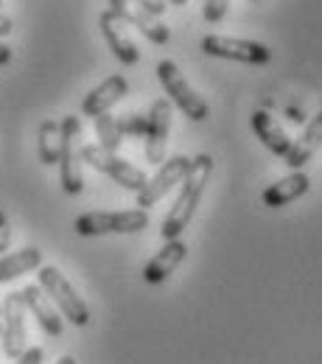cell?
<instances>
[{
    "label": "cell",
    "instance_id": "8fae6325",
    "mask_svg": "<svg viewBox=\"0 0 322 364\" xmlns=\"http://www.w3.org/2000/svg\"><path fill=\"white\" fill-rule=\"evenodd\" d=\"M149 127H146V163L160 166L166 160V146H168V132H171V101L157 98L149 109Z\"/></svg>",
    "mask_w": 322,
    "mask_h": 364
},
{
    "label": "cell",
    "instance_id": "7c38bea8",
    "mask_svg": "<svg viewBox=\"0 0 322 364\" xmlns=\"http://www.w3.org/2000/svg\"><path fill=\"white\" fill-rule=\"evenodd\" d=\"M98 28H101L107 46H109V50L115 53V59H118L121 65H138L140 50H138V46H135V40L129 37L127 26H124L109 9L101 11V17H98Z\"/></svg>",
    "mask_w": 322,
    "mask_h": 364
},
{
    "label": "cell",
    "instance_id": "f546056e",
    "mask_svg": "<svg viewBox=\"0 0 322 364\" xmlns=\"http://www.w3.org/2000/svg\"><path fill=\"white\" fill-rule=\"evenodd\" d=\"M168 3H171V6H185L188 0H168Z\"/></svg>",
    "mask_w": 322,
    "mask_h": 364
},
{
    "label": "cell",
    "instance_id": "52a82bcc",
    "mask_svg": "<svg viewBox=\"0 0 322 364\" xmlns=\"http://www.w3.org/2000/svg\"><path fill=\"white\" fill-rule=\"evenodd\" d=\"M0 309H3V314H0V345H3V353L9 359H20L26 353V339H28L23 294L20 291L6 294Z\"/></svg>",
    "mask_w": 322,
    "mask_h": 364
},
{
    "label": "cell",
    "instance_id": "7a4b0ae2",
    "mask_svg": "<svg viewBox=\"0 0 322 364\" xmlns=\"http://www.w3.org/2000/svg\"><path fill=\"white\" fill-rule=\"evenodd\" d=\"M62 127V149H59V182L68 196H79L85 191V174H82V121L79 115H65L59 121Z\"/></svg>",
    "mask_w": 322,
    "mask_h": 364
},
{
    "label": "cell",
    "instance_id": "8992f818",
    "mask_svg": "<svg viewBox=\"0 0 322 364\" xmlns=\"http://www.w3.org/2000/svg\"><path fill=\"white\" fill-rule=\"evenodd\" d=\"M82 160H85L87 166H92L95 171L112 177L121 188H127V191H132V193L143 191V185L149 182L146 171H140L138 166H132L129 160H124V157H118V154H112V151H104L101 146H82Z\"/></svg>",
    "mask_w": 322,
    "mask_h": 364
},
{
    "label": "cell",
    "instance_id": "5b68a950",
    "mask_svg": "<svg viewBox=\"0 0 322 364\" xmlns=\"http://www.w3.org/2000/svg\"><path fill=\"white\" fill-rule=\"evenodd\" d=\"M157 79H160L163 90L168 95V101L183 109L185 118H190V121L199 124V121H205V118L210 115L208 101L188 85V79L183 76V70L177 68V62H171V59L157 62Z\"/></svg>",
    "mask_w": 322,
    "mask_h": 364
},
{
    "label": "cell",
    "instance_id": "d6986e66",
    "mask_svg": "<svg viewBox=\"0 0 322 364\" xmlns=\"http://www.w3.org/2000/svg\"><path fill=\"white\" fill-rule=\"evenodd\" d=\"M43 267V252L37 247H26L20 252H9L0 258V283H11L20 274L40 269Z\"/></svg>",
    "mask_w": 322,
    "mask_h": 364
},
{
    "label": "cell",
    "instance_id": "ffe728a7",
    "mask_svg": "<svg viewBox=\"0 0 322 364\" xmlns=\"http://www.w3.org/2000/svg\"><path fill=\"white\" fill-rule=\"evenodd\" d=\"M40 163L56 166L59 163V149H62V127L59 121H43L40 124Z\"/></svg>",
    "mask_w": 322,
    "mask_h": 364
},
{
    "label": "cell",
    "instance_id": "9c48e42d",
    "mask_svg": "<svg viewBox=\"0 0 322 364\" xmlns=\"http://www.w3.org/2000/svg\"><path fill=\"white\" fill-rule=\"evenodd\" d=\"M107 3H109V11H112L124 26L138 28L149 43H154V46H166V43L171 40L168 26H166L160 17H154V14H149L146 9H140L135 0H107Z\"/></svg>",
    "mask_w": 322,
    "mask_h": 364
},
{
    "label": "cell",
    "instance_id": "44dd1931",
    "mask_svg": "<svg viewBox=\"0 0 322 364\" xmlns=\"http://www.w3.org/2000/svg\"><path fill=\"white\" fill-rule=\"evenodd\" d=\"M92 127H95V137H98V143L95 146H101L104 151H118L121 149V143H124V135H121V129H118V124H115V118L107 112V115H98V118H92Z\"/></svg>",
    "mask_w": 322,
    "mask_h": 364
},
{
    "label": "cell",
    "instance_id": "4fadbf2b",
    "mask_svg": "<svg viewBox=\"0 0 322 364\" xmlns=\"http://www.w3.org/2000/svg\"><path fill=\"white\" fill-rule=\"evenodd\" d=\"M129 92V82L124 79V76H109V79H104L98 87H92L87 95H85V101H82V112L87 115V118H98V115H107L124 95Z\"/></svg>",
    "mask_w": 322,
    "mask_h": 364
},
{
    "label": "cell",
    "instance_id": "1f68e13d",
    "mask_svg": "<svg viewBox=\"0 0 322 364\" xmlns=\"http://www.w3.org/2000/svg\"><path fill=\"white\" fill-rule=\"evenodd\" d=\"M0 6H3V0H0Z\"/></svg>",
    "mask_w": 322,
    "mask_h": 364
},
{
    "label": "cell",
    "instance_id": "4316f807",
    "mask_svg": "<svg viewBox=\"0 0 322 364\" xmlns=\"http://www.w3.org/2000/svg\"><path fill=\"white\" fill-rule=\"evenodd\" d=\"M14 31V23H11V17H6L3 11H0V37H9Z\"/></svg>",
    "mask_w": 322,
    "mask_h": 364
},
{
    "label": "cell",
    "instance_id": "83f0119b",
    "mask_svg": "<svg viewBox=\"0 0 322 364\" xmlns=\"http://www.w3.org/2000/svg\"><path fill=\"white\" fill-rule=\"evenodd\" d=\"M11 56H14V53H11V48H9L6 43H3V40H0V68L11 65Z\"/></svg>",
    "mask_w": 322,
    "mask_h": 364
},
{
    "label": "cell",
    "instance_id": "5bb4252c",
    "mask_svg": "<svg viewBox=\"0 0 322 364\" xmlns=\"http://www.w3.org/2000/svg\"><path fill=\"white\" fill-rule=\"evenodd\" d=\"M188 255V247H185L183 238H174V241H166L163 250L143 267V280L157 286V283H166L171 274L177 272V267L185 261Z\"/></svg>",
    "mask_w": 322,
    "mask_h": 364
},
{
    "label": "cell",
    "instance_id": "4dcf8cb0",
    "mask_svg": "<svg viewBox=\"0 0 322 364\" xmlns=\"http://www.w3.org/2000/svg\"><path fill=\"white\" fill-rule=\"evenodd\" d=\"M0 314H3V309H0Z\"/></svg>",
    "mask_w": 322,
    "mask_h": 364
},
{
    "label": "cell",
    "instance_id": "ba28073f",
    "mask_svg": "<svg viewBox=\"0 0 322 364\" xmlns=\"http://www.w3.org/2000/svg\"><path fill=\"white\" fill-rule=\"evenodd\" d=\"M202 50L216 59H232L244 65H267L272 59V50L264 43L255 40H235V37H222V34H208L202 40Z\"/></svg>",
    "mask_w": 322,
    "mask_h": 364
},
{
    "label": "cell",
    "instance_id": "f1b7e54d",
    "mask_svg": "<svg viewBox=\"0 0 322 364\" xmlns=\"http://www.w3.org/2000/svg\"><path fill=\"white\" fill-rule=\"evenodd\" d=\"M56 364H76L73 356H62V359H56Z\"/></svg>",
    "mask_w": 322,
    "mask_h": 364
},
{
    "label": "cell",
    "instance_id": "30bf717a",
    "mask_svg": "<svg viewBox=\"0 0 322 364\" xmlns=\"http://www.w3.org/2000/svg\"><path fill=\"white\" fill-rule=\"evenodd\" d=\"M188 168H190V157H185V154H177V157H171V160H163V163H160V171L143 185V191H138L140 210L154 208L174 185H180V182L185 180Z\"/></svg>",
    "mask_w": 322,
    "mask_h": 364
},
{
    "label": "cell",
    "instance_id": "3957f363",
    "mask_svg": "<svg viewBox=\"0 0 322 364\" xmlns=\"http://www.w3.org/2000/svg\"><path fill=\"white\" fill-rule=\"evenodd\" d=\"M149 228V213L146 210H87L76 216L73 230L82 238H95V235H129Z\"/></svg>",
    "mask_w": 322,
    "mask_h": 364
},
{
    "label": "cell",
    "instance_id": "277c9868",
    "mask_svg": "<svg viewBox=\"0 0 322 364\" xmlns=\"http://www.w3.org/2000/svg\"><path fill=\"white\" fill-rule=\"evenodd\" d=\"M37 280H40V289L45 291L48 300L62 311V317L70 319V325H76V328L90 325V309H87V303L79 297V291L68 283V277L59 272L56 267H40Z\"/></svg>",
    "mask_w": 322,
    "mask_h": 364
},
{
    "label": "cell",
    "instance_id": "d4e9b609",
    "mask_svg": "<svg viewBox=\"0 0 322 364\" xmlns=\"http://www.w3.org/2000/svg\"><path fill=\"white\" fill-rule=\"evenodd\" d=\"M9 247H11V228H9L6 213L0 210V252H9Z\"/></svg>",
    "mask_w": 322,
    "mask_h": 364
},
{
    "label": "cell",
    "instance_id": "ac0fdd59",
    "mask_svg": "<svg viewBox=\"0 0 322 364\" xmlns=\"http://www.w3.org/2000/svg\"><path fill=\"white\" fill-rule=\"evenodd\" d=\"M249 124H252V132L258 135V140H261L272 154H277V157H286V154H289L291 137L286 135V129L277 124L267 109H255L252 118H249Z\"/></svg>",
    "mask_w": 322,
    "mask_h": 364
},
{
    "label": "cell",
    "instance_id": "e0dca14e",
    "mask_svg": "<svg viewBox=\"0 0 322 364\" xmlns=\"http://www.w3.org/2000/svg\"><path fill=\"white\" fill-rule=\"evenodd\" d=\"M320 146H322V112L314 115V118L306 124L303 135L297 137V140H291V149H289V154H286L283 160H286L289 168L300 171V168L320 151Z\"/></svg>",
    "mask_w": 322,
    "mask_h": 364
},
{
    "label": "cell",
    "instance_id": "603a6c76",
    "mask_svg": "<svg viewBox=\"0 0 322 364\" xmlns=\"http://www.w3.org/2000/svg\"><path fill=\"white\" fill-rule=\"evenodd\" d=\"M202 3H205L202 6V17L208 23H219L230 9V0H202Z\"/></svg>",
    "mask_w": 322,
    "mask_h": 364
},
{
    "label": "cell",
    "instance_id": "484cf974",
    "mask_svg": "<svg viewBox=\"0 0 322 364\" xmlns=\"http://www.w3.org/2000/svg\"><path fill=\"white\" fill-rule=\"evenodd\" d=\"M140 9H146L149 14H154V17H160L166 9H168V0H135Z\"/></svg>",
    "mask_w": 322,
    "mask_h": 364
},
{
    "label": "cell",
    "instance_id": "6da1fadb",
    "mask_svg": "<svg viewBox=\"0 0 322 364\" xmlns=\"http://www.w3.org/2000/svg\"><path fill=\"white\" fill-rule=\"evenodd\" d=\"M213 174V157L210 154H196L190 157V168L185 174L183 188H180V196L177 202L171 205L168 216L163 219V228H160V235L166 241H174L183 235V230L190 225L199 202H202V193H205V185Z\"/></svg>",
    "mask_w": 322,
    "mask_h": 364
},
{
    "label": "cell",
    "instance_id": "2e32d148",
    "mask_svg": "<svg viewBox=\"0 0 322 364\" xmlns=\"http://www.w3.org/2000/svg\"><path fill=\"white\" fill-rule=\"evenodd\" d=\"M308 188H311L308 174H306V171H294V174H289V177H283V180L272 182L269 188H264L261 202H264L267 208H286V205H291L294 199L306 196Z\"/></svg>",
    "mask_w": 322,
    "mask_h": 364
},
{
    "label": "cell",
    "instance_id": "7402d4cb",
    "mask_svg": "<svg viewBox=\"0 0 322 364\" xmlns=\"http://www.w3.org/2000/svg\"><path fill=\"white\" fill-rule=\"evenodd\" d=\"M115 124H118V129H121V135H146V127H149V118L146 115H140V112H127V115H121V118H115Z\"/></svg>",
    "mask_w": 322,
    "mask_h": 364
},
{
    "label": "cell",
    "instance_id": "9a60e30c",
    "mask_svg": "<svg viewBox=\"0 0 322 364\" xmlns=\"http://www.w3.org/2000/svg\"><path fill=\"white\" fill-rule=\"evenodd\" d=\"M23 303H26V311H31V317L37 319V325L45 331L48 336H62V317L56 311V306L45 297V291L40 286H26L23 291Z\"/></svg>",
    "mask_w": 322,
    "mask_h": 364
},
{
    "label": "cell",
    "instance_id": "cb8c5ba5",
    "mask_svg": "<svg viewBox=\"0 0 322 364\" xmlns=\"http://www.w3.org/2000/svg\"><path fill=\"white\" fill-rule=\"evenodd\" d=\"M45 362V350L43 348H26V353L20 359H14V364H43Z\"/></svg>",
    "mask_w": 322,
    "mask_h": 364
}]
</instances>
